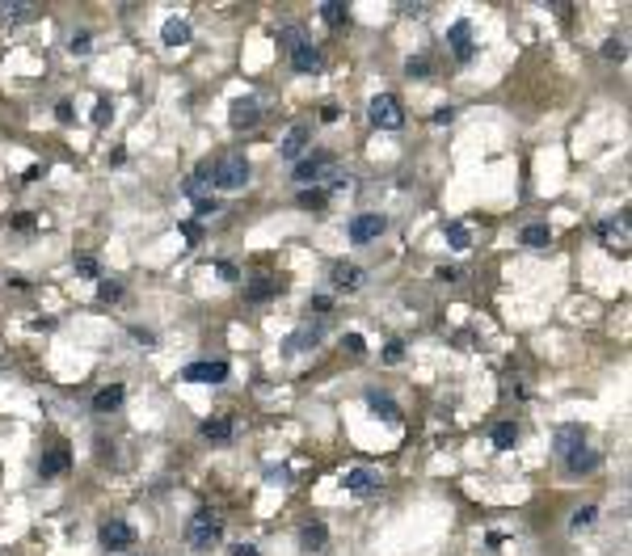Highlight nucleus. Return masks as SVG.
Returning <instances> with one entry per match:
<instances>
[{"label":"nucleus","instance_id":"obj_49","mask_svg":"<svg viewBox=\"0 0 632 556\" xmlns=\"http://www.w3.org/2000/svg\"><path fill=\"white\" fill-rule=\"evenodd\" d=\"M451 119H455V110H451V105H447V110H434V123H451Z\"/></svg>","mask_w":632,"mask_h":556},{"label":"nucleus","instance_id":"obj_22","mask_svg":"<svg viewBox=\"0 0 632 556\" xmlns=\"http://www.w3.org/2000/svg\"><path fill=\"white\" fill-rule=\"evenodd\" d=\"M548 241H552V228H548V224H527V228H523V245H527V249H548Z\"/></svg>","mask_w":632,"mask_h":556},{"label":"nucleus","instance_id":"obj_9","mask_svg":"<svg viewBox=\"0 0 632 556\" xmlns=\"http://www.w3.org/2000/svg\"><path fill=\"white\" fill-rule=\"evenodd\" d=\"M447 42H451V51H455L459 64L472 60V26H468V21H455V26L447 30Z\"/></svg>","mask_w":632,"mask_h":556},{"label":"nucleus","instance_id":"obj_34","mask_svg":"<svg viewBox=\"0 0 632 556\" xmlns=\"http://www.w3.org/2000/svg\"><path fill=\"white\" fill-rule=\"evenodd\" d=\"M68 46H72V55H85V51H89V46H93V34H89V30H76V34H72V42H68Z\"/></svg>","mask_w":632,"mask_h":556},{"label":"nucleus","instance_id":"obj_27","mask_svg":"<svg viewBox=\"0 0 632 556\" xmlns=\"http://www.w3.org/2000/svg\"><path fill=\"white\" fill-rule=\"evenodd\" d=\"M321 17H325L329 26H346V21H350V13H346L342 0H325V5H321Z\"/></svg>","mask_w":632,"mask_h":556},{"label":"nucleus","instance_id":"obj_33","mask_svg":"<svg viewBox=\"0 0 632 556\" xmlns=\"http://www.w3.org/2000/svg\"><path fill=\"white\" fill-rule=\"evenodd\" d=\"M405 72L409 76H430V60H426V55H413V60L405 64Z\"/></svg>","mask_w":632,"mask_h":556},{"label":"nucleus","instance_id":"obj_23","mask_svg":"<svg viewBox=\"0 0 632 556\" xmlns=\"http://www.w3.org/2000/svg\"><path fill=\"white\" fill-rule=\"evenodd\" d=\"M514 442H518V426H514V422H498V426H493V447H498V451H510Z\"/></svg>","mask_w":632,"mask_h":556},{"label":"nucleus","instance_id":"obj_38","mask_svg":"<svg viewBox=\"0 0 632 556\" xmlns=\"http://www.w3.org/2000/svg\"><path fill=\"white\" fill-rule=\"evenodd\" d=\"M434 274L443 278V283H459V278H464V270H459V266H439Z\"/></svg>","mask_w":632,"mask_h":556},{"label":"nucleus","instance_id":"obj_29","mask_svg":"<svg viewBox=\"0 0 632 556\" xmlns=\"http://www.w3.org/2000/svg\"><path fill=\"white\" fill-rule=\"evenodd\" d=\"M97 295H101L105 304H114V299H123V283H114V278H101V283H97Z\"/></svg>","mask_w":632,"mask_h":556},{"label":"nucleus","instance_id":"obj_4","mask_svg":"<svg viewBox=\"0 0 632 556\" xmlns=\"http://www.w3.org/2000/svg\"><path fill=\"white\" fill-rule=\"evenodd\" d=\"M97 539H101V548H105V552H127V548L135 544V531H131V523L110 519V523H101Z\"/></svg>","mask_w":632,"mask_h":556},{"label":"nucleus","instance_id":"obj_14","mask_svg":"<svg viewBox=\"0 0 632 556\" xmlns=\"http://www.w3.org/2000/svg\"><path fill=\"white\" fill-rule=\"evenodd\" d=\"M342 489H346V493H358V497H367V493H376V476L367 472V468H350V472L342 476Z\"/></svg>","mask_w":632,"mask_h":556},{"label":"nucleus","instance_id":"obj_18","mask_svg":"<svg viewBox=\"0 0 632 556\" xmlns=\"http://www.w3.org/2000/svg\"><path fill=\"white\" fill-rule=\"evenodd\" d=\"M308 135H312V131H308L304 123H299V127H291V135L283 139V148H279V152H283L287 160H299V156H304V148H308Z\"/></svg>","mask_w":632,"mask_h":556},{"label":"nucleus","instance_id":"obj_48","mask_svg":"<svg viewBox=\"0 0 632 556\" xmlns=\"http://www.w3.org/2000/svg\"><path fill=\"white\" fill-rule=\"evenodd\" d=\"M337 114H342L337 105H325V110H321V119H325V123H337Z\"/></svg>","mask_w":632,"mask_h":556},{"label":"nucleus","instance_id":"obj_6","mask_svg":"<svg viewBox=\"0 0 632 556\" xmlns=\"http://www.w3.org/2000/svg\"><path fill=\"white\" fill-rule=\"evenodd\" d=\"M384 228H388L384 215H354V219H350V241H354V245H371V241L384 236Z\"/></svg>","mask_w":632,"mask_h":556},{"label":"nucleus","instance_id":"obj_31","mask_svg":"<svg viewBox=\"0 0 632 556\" xmlns=\"http://www.w3.org/2000/svg\"><path fill=\"white\" fill-rule=\"evenodd\" d=\"M216 211H220V198H198V202H194V224H202V219H211Z\"/></svg>","mask_w":632,"mask_h":556},{"label":"nucleus","instance_id":"obj_25","mask_svg":"<svg viewBox=\"0 0 632 556\" xmlns=\"http://www.w3.org/2000/svg\"><path fill=\"white\" fill-rule=\"evenodd\" d=\"M316 342H321V329H299L295 338L287 342V350H291V354H299V350H312Z\"/></svg>","mask_w":632,"mask_h":556},{"label":"nucleus","instance_id":"obj_24","mask_svg":"<svg viewBox=\"0 0 632 556\" xmlns=\"http://www.w3.org/2000/svg\"><path fill=\"white\" fill-rule=\"evenodd\" d=\"M325 202H329V194H325L321 186H304V190H299V207H304V211H325Z\"/></svg>","mask_w":632,"mask_h":556},{"label":"nucleus","instance_id":"obj_32","mask_svg":"<svg viewBox=\"0 0 632 556\" xmlns=\"http://www.w3.org/2000/svg\"><path fill=\"white\" fill-rule=\"evenodd\" d=\"M447 241H451V249H459V253L472 245V241H468V228H464V224H447Z\"/></svg>","mask_w":632,"mask_h":556},{"label":"nucleus","instance_id":"obj_1","mask_svg":"<svg viewBox=\"0 0 632 556\" xmlns=\"http://www.w3.org/2000/svg\"><path fill=\"white\" fill-rule=\"evenodd\" d=\"M220 535H224V523H220L216 510H194V514H190V523H186V544H190L194 552L216 548Z\"/></svg>","mask_w":632,"mask_h":556},{"label":"nucleus","instance_id":"obj_41","mask_svg":"<svg viewBox=\"0 0 632 556\" xmlns=\"http://www.w3.org/2000/svg\"><path fill=\"white\" fill-rule=\"evenodd\" d=\"M55 119H60V123H72V119H76V114H72V101H55Z\"/></svg>","mask_w":632,"mask_h":556},{"label":"nucleus","instance_id":"obj_5","mask_svg":"<svg viewBox=\"0 0 632 556\" xmlns=\"http://www.w3.org/2000/svg\"><path fill=\"white\" fill-rule=\"evenodd\" d=\"M333 164V152H312V156H304V160H295V182L299 186H312V182H321L325 177V169Z\"/></svg>","mask_w":632,"mask_h":556},{"label":"nucleus","instance_id":"obj_28","mask_svg":"<svg viewBox=\"0 0 632 556\" xmlns=\"http://www.w3.org/2000/svg\"><path fill=\"white\" fill-rule=\"evenodd\" d=\"M72 266H76V274H85V278H101V266H97V257H93V253H76V257H72Z\"/></svg>","mask_w":632,"mask_h":556},{"label":"nucleus","instance_id":"obj_7","mask_svg":"<svg viewBox=\"0 0 632 556\" xmlns=\"http://www.w3.org/2000/svg\"><path fill=\"white\" fill-rule=\"evenodd\" d=\"M182 379H190V383H224L228 379V363L224 358H216V363H190L182 371Z\"/></svg>","mask_w":632,"mask_h":556},{"label":"nucleus","instance_id":"obj_2","mask_svg":"<svg viewBox=\"0 0 632 556\" xmlns=\"http://www.w3.org/2000/svg\"><path fill=\"white\" fill-rule=\"evenodd\" d=\"M211 186L216 190H245L249 186V160L245 156H224L211 169Z\"/></svg>","mask_w":632,"mask_h":556},{"label":"nucleus","instance_id":"obj_45","mask_svg":"<svg viewBox=\"0 0 632 556\" xmlns=\"http://www.w3.org/2000/svg\"><path fill=\"white\" fill-rule=\"evenodd\" d=\"M13 228H17V232H30V228H34V215H26V211L13 215Z\"/></svg>","mask_w":632,"mask_h":556},{"label":"nucleus","instance_id":"obj_30","mask_svg":"<svg viewBox=\"0 0 632 556\" xmlns=\"http://www.w3.org/2000/svg\"><path fill=\"white\" fill-rule=\"evenodd\" d=\"M577 442H582V430H577V426H565V430L556 434V451H569V447H577Z\"/></svg>","mask_w":632,"mask_h":556},{"label":"nucleus","instance_id":"obj_37","mask_svg":"<svg viewBox=\"0 0 632 556\" xmlns=\"http://www.w3.org/2000/svg\"><path fill=\"white\" fill-rule=\"evenodd\" d=\"M603 55H607V60H624V38H611V42H603Z\"/></svg>","mask_w":632,"mask_h":556},{"label":"nucleus","instance_id":"obj_17","mask_svg":"<svg viewBox=\"0 0 632 556\" xmlns=\"http://www.w3.org/2000/svg\"><path fill=\"white\" fill-rule=\"evenodd\" d=\"M161 38H165V46H186L190 42V21L186 17H169L165 30H161Z\"/></svg>","mask_w":632,"mask_h":556},{"label":"nucleus","instance_id":"obj_12","mask_svg":"<svg viewBox=\"0 0 632 556\" xmlns=\"http://www.w3.org/2000/svg\"><path fill=\"white\" fill-rule=\"evenodd\" d=\"M68 464H72L68 447H55V451H46V455L38 460V476H42V480H51V476H64V472H68Z\"/></svg>","mask_w":632,"mask_h":556},{"label":"nucleus","instance_id":"obj_21","mask_svg":"<svg viewBox=\"0 0 632 556\" xmlns=\"http://www.w3.org/2000/svg\"><path fill=\"white\" fill-rule=\"evenodd\" d=\"M367 405H371V409H376L384 422H392V426L401 422V409H396V401H392V397H384V392H367Z\"/></svg>","mask_w":632,"mask_h":556},{"label":"nucleus","instance_id":"obj_35","mask_svg":"<svg viewBox=\"0 0 632 556\" xmlns=\"http://www.w3.org/2000/svg\"><path fill=\"white\" fill-rule=\"evenodd\" d=\"M182 236H186V245H202V224L186 219V224H182Z\"/></svg>","mask_w":632,"mask_h":556},{"label":"nucleus","instance_id":"obj_20","mask_svg":"<svg viewBox=\"0 0 632 556\" xmlns=\"http://www.w3.org/2000/svg\"><path fill=\"white\" fill-rule=\"evenodd\" d=\"M34 9H30V0H0V26H17V21H26Z\"/></svg>","mask_w":632,"mask_h":556},{"label":"nucleus","instance_id":"obj_13","mask_svg":"<svg viewBox=\"0 0 632 556\" xmlns=\"http://www.w3.org/2000/svg\"><path fill=\"white\" fill-rule=\"evenodd\" d=\"M123 401H127V388L110 383V388H101V392L93 397V413H114V409H123Z\"/></svg>","mask_w":632,"mask_h":556},{"label":"nucleus","instance_id":"obj_10","mask_svg":"<svg viewBox=\"0 0 632 556\" xmlns=\"http://www.w3.org/2000/svg\"><path fill=\"white\" fill-rule=\"evenodd\" d=\"M228 119H232V127H236V131H245V127H257L261 110H257V101H253V97H236V101H232V114H228Z\"/></svg>","mask_w":632,"mask_h":556},{"label":"nucleus","instance_id":"obj_46","mask_svg":"<svg viewBox=\"0 0 632 556\" xmlns=\"http://www.w3.org/2000/svg\"><path fill=\"white\" fill-rule=\"evenodd\" d=\"M308 308H312V312H329V308H333V299H329V295H312V304H308Z\"/></svg>","mask_w":632,"mask_h":556},{"label":"nucleus","instance_id":"obj_19","mask_svg":"<svg viewBox=\"0 0 632 556\" xmlns=\"http://www.w3.org/2000/svg\"><path fill=\"white\" fill-rule=\"evenodd\" d=\"M299 544H304L308 552H321V548L329 544V527H325V523H308V527L299 531Z\"/></svg>","mask_w":632,"mask_h":556},{"label":"nucleus","instance_id":"obj_15","mask_svg":"<svg viewBox=\"0 0 632 556\" xmlns=\"http://www.w3.org/2000/svg\"><path fill=\"white\" fill-rule=\"evenodd\" d=\"M333 287L358 291V287H362V270H358L354 261H337V266H333Z\"/></svg>","mask_w":632,"mask_h":556},{"label":"nucleus","instance_id":"obj_43","mask_svg":"<svg viewBox=\"0 0 632 556\" xmlns=\"http://www.w3.org/2000/svg\"><path fill=\"white\" fill-rule=\"evenodd\" d=\"M216 270H220V278H228V283H236V278H240V270H236L232 261H220Z\"/></svg>","mask_w":632,"mask_h":556},{"label":"nucleus","instance_id":"obj_36","mask_svg":"<svg viewBox=\"0 0 632 556\" xmlns=\"http://www.w3.org/2000/svg\"><path fill=\"white\" fill-rule=\"evenodd\" d=\"M110 114H114V110H110V97H101L97 110H93V123H110Z\"/></svg>","mask_w":632,"mask_h":556},{"label":"nucleus","instance_id":"obj_3","mask_svg":"<svg viewBox=\"0 0 632 556\" xmlns=\"http://www.w3.org/2000/svg\"><path fill=\"white\" fill-rule=\"evenodd\" d=\"M371 123H376V127H384V131H401V127H405V105H401V97H396V93H380V97H371Z\"/></svg>","mask_w":632,"mask_h":556},{"label":"nucleus","instance_id":"obj_42","mask_svg":"<svg viewBox=\"0 0 632 556\" xmlns=\"http://www.w3.org/2000/svg\"><path fill=\"white\" fill-rule=\"evenodd\" d=\"M586 523H595V506H582L573 514V527H586Z\"/></svg>","mask_w":632,"mask_h":556},{"label":"nucleus","instance_id":"obj_16","mask_svg":"<svg viewBox=\"0 0 632 556\" xmlns=\"http://www.w3.org/2000/svg\"><path fill=\"white\" fill-rule=\"evenodd\" d=\"M232 434H236L232 417H207L202 422V438L207 442H232Z\"/></svg>","mask_w":632,"mask_h":556},{"label":"nucleus","instance_id":"obj_39","mask_svg":"<svg viewBox=\"0 0 632 556\" xmlns=\"http://www.w3.org/2000/svg\"><path fill=\"white\" fill-rule=\"evenodd\" d=\"M346 350L350 354H367V342L358 338V333H346Z\"/></svg>","mask_w":632,"mask_h":556},{"label":"nucleus","instance_id":"obj_47","mask_svg":"<svg viewBox=\"0 0 632 556\" xmlns=\"http://www.w3.org/2000/svg\"><path fill=\"white\" fill-rule=\"evenodd\" d=\"M232 556H261V552H257L253 544H236V548H232Z\"/></svg>","mask_w":632,"mask_h":556},{"label":"nucleus","instance_id":"obj_26","mask_svg":"<svg viewBox=\"0 0 632 556\" xmlns=\"http://www.w3.org/2000/svg\"><path fill=\"white\" fill-rule=\"evenodd\" d=\"M274 291H279V283H274V278H253V283L245 287V295H249V299H270Z\"/></svg>","mask_w":632,"mask_h":556},{"label":"nucleus","instance_id":"obj_44","mask_svg":"<svg viewBox=\"0 0 632 556\" xmlns=\"http://www.w3.org/2000/svg\"><path fill=\"white\" fill-rule=\"evenodd\" d=\"M401 358H405V346H401V342H392V346L384 350V363H401Z\"/></svg>","mask_w":632,"mask_h":556},{"label":"nucleus","instance_id":"obj_8","mask_svg":"<svg viewBox=\"0 0 632 556\" xmlns=\"http://www.w3.org/2000/svg\"><path fill=\"white\" fill-rule=\"evenodd\" d=\"M603 464V455L595 451V447H586V442H577V447H569L565 451V468L573 472V476H582V472H595Z\"/></svg>","mask_w":632,"mask_h":556},{"label":"nucleus","instance_id":"obj_11","mask_svg":"<svg viewBox=\"0 0 632 556\" xmlns=\"http://www.w3.org/2000/svg\"><path fill=\"white\" fill-rule=\"evenodd\" d=\"M291 64H295V72L312 76V72H321V51L312 42H299V46H291Z\"/></svg>","mask_w":632,"mask_h":556},{"label":"nucleus","instance_id":"obj_40","mask_svg":"<svg viewBox=\"0 0 632 556\" xmlns=\"http://www.w3.org/2000/svg\"><path fill=\"white\" fill-rule=\"evenodd\" d=\"M131 338H135L139 346H156V333H152V329H131Z\"/></svg>","mask_w":632,"mask_h":556}]
</instances>
